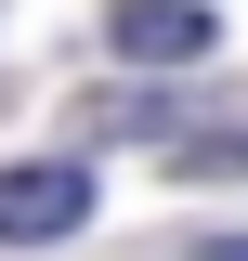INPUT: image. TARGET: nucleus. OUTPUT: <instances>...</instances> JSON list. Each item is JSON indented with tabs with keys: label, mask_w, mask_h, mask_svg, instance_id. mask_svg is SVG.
Instances as JSON below:
<instances>
[{
	"label": "nucleus",
	"mask_w": 248,
	"mask_h": 261,
	"mask_svg": "<svg viewBox=\"0 0 248 261\" xmlns=\"http://www.w3.org/2000/svg\"><path fill=\"white\" fill-rule=\"evenodd\" d=\"M92 222V170L79 157H13L0 170V248H65Z\"/></svg>",
	"instance_id": "1"
},
{
	"label": "nucleus",
	"mask_w": 248,
	"mask_h": 261,
	"mask_svg": "<svg viewBox=\"0 0 248 261\" xmlns=\"http://www.w3.org/2000/svg\"><path fill=\"white\" fill-rule=\"evenodd\" d=\"M105 39H118L131 65H196V53L222 39V13H209V0H118Z\"/></svg>",
	"instance_id": "2"
},
{
	"label": "nucleus",
	"mask_w": 248,
	"mask_h": 261,
	"mask_svg": "<svg viewBox=\"0 0 248 261\" xmlns=\"http://www.w3.org/2000/svg\"><path fill=\"white\" fill-rule=\"evenodd\" d=\"M170 170L183 183H222V170H248V130H170Z\"/></svg>",
	"instance_id": "3"
},
{
	"label": "nucleus",
	"mask_w": 248,
	"mask_h": 261,
	"mask_svg": "<svg viewBox=\"0 0 248 261\" xmlns=\"http://www.w3.org/2000/svg\"><path fill=\"white\" fill-rule=\"evenodd\" d=\"M92 130H144V144H170L183 118H170V92H118V105H92Z\"/></svg>",
	"instance_id": "4"
},
{
	"label": "nucleus",
	"mask_w": 248,
	"mask_h": 261,
	"mask_svg": "<svg viewBox=\"0 0 248 261\" xmlns=\"http://www.w3.org/2000/svg\"><path fill=\"white\" fill-rule=\"evenodd\" d=\"M196 261H248V235H196Z\"/></svg>",
	"instance_id": "5"
}]
</instances>
